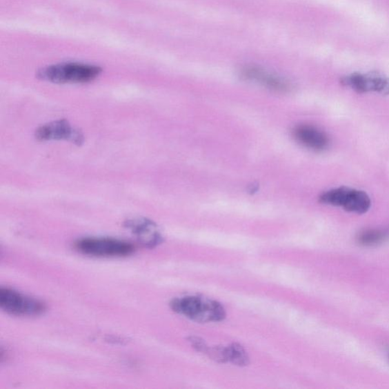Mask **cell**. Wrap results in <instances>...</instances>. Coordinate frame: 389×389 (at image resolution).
I'll use <instances>...</instances> for the list:
<instances>
[{"instance_id": "1", "label": "cell", "mask_w": 389, "mask_h": 389, "mask_svg": "<svg viewBox=\"0 0 389 389\" xmlns=\"http://www.w3.org/2000/svg\"><path fill=\"white\" fill-rule=\"evenodd\" d=\"M101 67L76 63H62L44 67L37 73V78L55 84L88 83L99 77Z\"/></svg>"}, {"instance_id": "2", "label": "cell", "mask_w": 389, "mask_h": 389, "mask_svg": "<svg viewBox=\"0 0 389 389\" xmlns=\"http://www.w3.org/2000/svg\"><path fill=\"white\" fill-rule=\"evenodd\" d=\"M170 308L175 312L200 323L220 321L226 317V310L221 303L201 297L176 298L171 301Z\"/></svg>"}, {"instance_id": "3", "label": "cell", "mask_w": 389, "mask_h": 389, "mask_svg": "<svg viewBox=\"0 0 389 389\" xmlns=\"http://www.w3.org/2000/svg\"><path fill=\"white\" fill-rule=\"evenodd\" d=\"M74 248L83 255L97 258H121L132 255L134 246L121 239L87 237L79 239Z\"/></svg>"}, {"instance_id": "4", "label": "cell", "mask_w": 389, "mask_h": 389, "mask_svg": "<svg viewBox=\"0 0 389 389\" xmlns=\"http://www.w3.org/2000/svg\"><path fill=\"white\" fill-rule=\"evenodd\" d=\"M319 199L321 203L341 207L347 212L357 214L368 212L371 207L368 193L345 186L325 192Z\"/></svg>"}, {"instance_id": "5", "label": "cell", "mask_w": 389, "mask_h": 389, "mask_svg": "<svg viewBox=\"0 0 389 389\" xmlns=\"http://www.w3.org/2000/svg\"><path fill=\"white\" fill-rule=\"evenodd\" d=\"M0 308L16 317H37L46 311L47 306L39 299L8 288L0 289Z\"/></svg>"}, {"instance_id": "6", "label": "cell", "mask_w": 389, "mask_h": 389, "mask_svg": "<svg viewBox=\"0 0 389 389\" xmlns=\"http://www.w3.org/2000/svg\"><path fill=\"white\" fill-rule=\"evenodd\" d=\"M35 137L41 141H67L78 146L84 141L83 134L66 119H58L41 126L35 132Z\"/></svg>"}, {"instance_id": "7", "label": "cell", "mask_w": 389, "mask_h": 389, "mask_svg": "<svg viewBox=\"0 0 389 389\" xmlns=\"http://www.w3.org/2000/svg\"><path fill=\"white\" fill-rule=\"evenodd\" d=\"M341 84L358 93L389 94V78L377 73L350 74L341 79Z\"/></svg>"}, {"instance_id": "8", "label": "cell", "mask_w": 389, "mask_h": 389, "mask_svg": "<svg viewBox=\"0 0 389 389\" xmlns=\"http://www.w3.org/2000/svg\"><path fill=\"white\" fill-rule=\"evenodd\" d=\"M124 226L144 248L153 249L163 241L159 226L150 219L137 217L126 220Z\"/></svg>"}, {"instance_id": "9", "label": "cell", "mask_w": 389, "mask_h": 389, "mask_svg": "<svg viewBox=\"0 0 389 389\" xmlns=\"http://www.w3.org/2000/svg\"><path fill=\"white\" fill-rule=\"evenodd\" d=\"M295 139L306 148L314 151H323L328 148L327 134L312 125L297 126L293 131Z\"/></svg>"}, {"instance_id": "10", "label": "cell", "mask_w": 389, "mask_h": 389, "mask_svg": "<svg viewBox=\"0 0 389 389\" xmlns=\"http://www.w3.org/2000/svg\"><path fill=\"white\" fill-rule=\"evenodd\" d=\"M243 77L249 81H255L275 92H286L290 89L288 82L275 74L268 72L256 66L246 67L242 70Z\"/></svg>"}, {"instance_id": "11", "label": "cell", "mask_w": 389, "mask_h": 389, "mask_svg": "<svg viewBox=\"0 0 389 389\" xmlns=\"http://www.w3.org/2000/svg\"><path fill=\"white\" fill-rule=\"evenodd\" d=\"M228 362L238 366H246L250 363V358L245 349L239 343H234L228 347Z\"/></svg>"}, {"instance_id": "12", "label": "cell", "mask_w": 389, "mask_h": 389, "mask_svg": "<svg viewBox=\"0 0 389 389\" xmlns=\"http://www.w3.org/2000/svg\"><path fill=\"white\" fill-rule=\"evenodd\" d=\"M386 238L385 232L378 230H366L359 235L358 243L366 246H376L384 241Z\"/></svg>"}, {"instance_id": "13", "label": "cell", "mask_w": 389, "mask_h": 389, "mask_svg": "<svg viewBox=\"0 0 389 389\" xmlns=\"http://www.w3.org/2000/svg\"><path fill=\"white\" fill-rule=\"evenodd\" d=\"M206 355L215 362H228V347L224 348L223 346H215L208 348Z\"/></svg>"}, {"instance_id": "14", "label": "cell", "mask_w": 389, "mask_h": 389, "mask_svg": "<svg viewBox=\"0 0 389 389\" xmlns=\"http://www.w3.org/2000/svg\"><path fill=\"white\" fill-rule=\"evenodd\" d=\"M191 346L198 351V352L206 354L207 353L208 346L206 341L197 336H190L188 338Z\"/></svg>"}]
</instances>
